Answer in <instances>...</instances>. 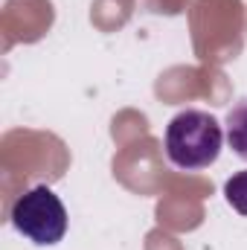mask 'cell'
<instances>
[{
	"mask_svg": "<svg viewBox=\"0 0 247 250\" xmlns=\"http://www.w3.org/2000/svg\"><path fill=\"white\" fill-rule=\"evenodd\" d=\"M221 125L206 111H184L166 128V154L178 169L186 172L212 166L221 154Z\"/></svg>",
	"mask_w": 247,
	"mask_h": 250,
	"instance_id": "cell-1",
	"label": "cell"
},
{
	"mask_svg": "<svg viewBox=\"0 0 247 250\" xmlns=\"http://www.w3.org/2000/svg\"><path fill=\"white\" fill-rule=\"evenodd\" d=\"M9 218L21 236L41 248L59 245L67 233V209L50 187H32L18 195Z\"/></svg>",
	"mask_w": 247,
	"mask_h": 250,
	"instance_id": "cell-2",
	"label": "cell"
},
{
	"mask_svg": "<svg viewBox=\"0 0 247 250\" xmlns=\"http://www.w3.org/2000/svg\"><path fill=\"white\" fill-rule=\"evenodd\" d=\"M227 140H230V148L247 160V99L233 105L227 114Z\"/></svg>",
	"mask_w": 247,
	"mask_h": 250,
	"instance_id": "cell-3",
	"label": "cell"
},
{
	"mask_svg": "<svg viewBox=\"0 0 247 250\" xmlns=\"http://www.w3.org/2000/svg\"><path fill=\"white\" fill-rule=\"evenodd\" d=\"M224 195H227V201H230V207H233L236 212L247 215V169L245 172H236V175L224 184Z\"/></svg>",
	"mask_w": 247,
	"mask_h": 250,
	"instance_id": "cell-4",
	"label": "cell"
}]
</instances>
